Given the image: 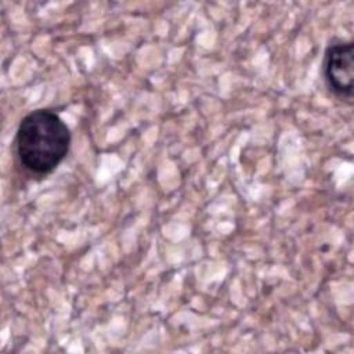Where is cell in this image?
<instances>
[{"label": "cell", "instance_id": "6da1fadb", "mask_svg": "<svg viewBox=\"0 0 354 354\" xmlns=\"http://www.w3.org/2000/svg\"><path fill=\"white\" fill-rule=\"evenodd\" d=\"M71 131L50 109H36L22 118L15 134L19 163L30 173L47 174L66 156Z\"/></svg>", "mask_w": 354, "mask_h": 354}, {"label": "cell", "instance_id": "7a4b0ae2", "mask_svg": "<svg viewBox=\"0 0 354 354\" xmlns=\"http://www.w3.org/2000/svg\"><path fill=\"white\" fill-rule=\"evenodd\" d=\"M324 79L328 88L339 98H353L354 44L339 41L330 44L324 55Z\"/></svg>", "mask_w": 354, "mask_h": 354}]
</instances>
